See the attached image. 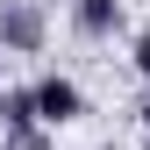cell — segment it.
Returning a JSON list of instances; mask_svg holds the SVG:
<instances>
[{"label":"cell","instance_id":"cell-1","mask_svg":"<svg viewBox=\"0 0 150 150\" xmlns=\"http://www.w3.org/2000/svg\"><path fill=\"white\" fill-rule=\"evenodd\" d=\"M0 50H22V57L43 50V7L36 0H0Z\"/></svg>","mask_w":150,"mask_h":150},{"label":"cell","instance_id":"cell-2","mask_svg":"<svg viewBox=\"0 0 150 150\" xmlns=\"http://www.w3.org/2000/svg\"><path fill=\"white\" fill-rule=\"evenodd\" d=\"M79 115H86V93L71 86V79H57V71L36 79V122H43V129H64V122H79Z\"/></svg>","mask_w":150,"mask_h":150},{"label":"cell","instance_id":"cell-3","mask_svg":"<svg viewBox=\"0 0 150 150\" xmlns=\"http://www.w3.org/2000/svg\"><path fill=\"white\" fill-rule=\"evenodd\" d=\"M71 22L86 36H115L122 29V0H71Z\"/></svg>","mask_w":150,"mask_h":150},{"label":"cell","instance_id":"cell-4","mask_svg":"<svg viewBox=\"0 0 150 150\" xmlns=\"http://www.w3.org/2000/svg\"><path fill=\"white\" fill-rule=\"evenodd\" d=\"M36 122V86H7L0 93V129H29Z\"/></svg>","mask_w":150,"mask_h":150},{"label":"cell","instance_id":"cell-5","mask_svg":"<svg viewBox=\"0 0 150 150\" xmlns=\"http://www.w3.org/2000/svg\"><path fill=\"white\" fill-rule=\"evenodd\" d=\"M0 150H50V129L29 122V129H0Z\"/></svg>","mask_w":150,"mask_h":150},{"label":"cell","instance_id":"cell-6","mask_svg":"<svg viewBox=\"0 0 150 150\" xmlns=\"http://www.w3.org/2000/svg\"><path fill=\"white\" fill-rule=\"evenodd\" d=\"M129 57H136V71H143V79H150V29L136 36V50H129Z\"/></svg>","mask_w":150,"mask_h":150},{"label":"cell","instance_id":"cell-7","mask_svg":"<svg viewBox=\"0 0 150 150\" xmlns=\"http://www.w3.org/2000/svg\"><path fill=\"white\" fill-rule=\"evenodd\" d=\"M136 115H143V129H150V93H143V107H136Z\"/></svg>","mask_w":150,"mask_h":150}]
</instances>
